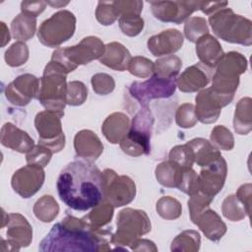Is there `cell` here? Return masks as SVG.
I'll return each instance as SVG.
<instances>
[{"instance_id":"6da1fadb","label":"cell","mask_w":252,"mask_h":252,"mask_svg":"<svg viewBox=\"0 0 252 252\" xmlns=\"http://www.w3.org/2000/svg\"><path fill=\"white\" fill-rule=\"evenodd\" d=\"M56 187L61 201L76 211L93 209L104 199L102 172L88 160L69 162L61 170Z\"/></svg>"},{"instance_id":"7a4b0ae2","label":"cell","mask_w":252,"mask_h":252,"mask_svg":"<svg viewBox=\"0 0 252 252\" xmlns=\"http://www.w3.org/2000/svg\"><path fill=\"white\" fill-rule=\"evenodd\" d=\"M107 236L111 231L92 227L84 218L78 219L67 215L55 223L48 234L39 243L43 252H100L109 251Z\"/></svg>"},{"instance_id":"3957f363","label":"cell","mask_w":252,"mask_h":252,"mask_svg":"<svg viewBox=\"0 0 252 252\" xmlns=\"http://www.w3.org/2000/svg\"><path fill=\"white\" fill-rule=\"evenodd\" d=\"M209 24L213 32L224 41L245 46L252 44L251 21L230 8L224 7L210 15Z\"/></svg>"},{"instance_id":"277c9868","label":"cell","mask_w":252,"mask_h":252,"mask_svg":"<svg viewBox=\"0 0 252 252\" xmlns=\"http://www.w3.org/2000/svg\"><path fill=\"white\" fill-rule=\"evenodd\" d=\"M67 72L57 63L49 61L40 78L38 100L46 110L64 115L67 92Z\"/></svg>"},{"instance_id":"5b68a950","label":"cell","mask_w":252,"mask_h":252,"mask_svg":"<svg viewBox=\"0 0 252 252\" xmlns=\"http://www.w3.org/2000/svg\"><path fill=\"white\" fill-rule=\"evenodd\" d=\"M105 51L102 40L96 36L84 37L78 44L55 49L51 61L59 64L67 73L73 72L79 65H86L99 59Z\"/></svg>"},{"instance_id":"8992f818","label":"cell","mask_w":252,"mask_h":252,"mask_svg":"<svg viewBox=\"0 0 252 252\" xmlns=\"http://www.w3.org/2000/svg\"><path fill=\"white\" fill-rule=\"evenodd\" d=\"M116 225V232L110 237V242L115 245V249L130 247L136 239L152 229L151 220L146 212L132 208H125L119 212Z\"/></svg>"},{"instance_id":"52a82bcc","label":"cell","mask_w":252,"mask_h":252,"mask_svg":"<svg viewBox=\"0 0 252 252\" xmlns=\"http://www.w3.org/2000/svg\"><path fill=\"white\" fill-rule=\"evenodd\" d=\"M154 122L155 119L149 106H140L132 119L128 133L119 143L121 150L132 157L149 155Z\"/></svg>"},{"instance_id":"ba28073f","label":"cell","mask_w":252,"mask_h":252,"mask_svg":"<svg viewBox=\"0 0 252 252\" xmlns=\"http://www.w3.org/2000/svg\"><path fill=\"white\" fill-rule=\"evenodd\" d=\"M75 30V15L68 10H61L41 23L37 31V37L43 45L57 47L71 38Z\"/></svg>"},{"instance_id":"9c48e42d","label":"cell","mask_w":252,"mask_h":252,"mask_svg":"<svg viewBox=\"0 0 252 252\" xmlns=\"http://www.w3.org/2000/svg\"><path fill=\"white\" fill-rule=\"evenodd\" d=\"M176 89V78H161L154 75L145 82H133L128 92L131 96L140 103V106L147 107L152 99L166 98L171 96Z\"/></svg>"},{"instance_id":"30bf717a","label":"cell","mask_w":252,"mask_h":252,"mask_svg":"<svg viewBox=\"0 0 252 252\" xmlns=\"http://www.w3.org/2000/svg\"><path fill=\"white\" fill-rule=\"evenodd\" d=\"M64 115L52 110L40 111L35 115L34 126L39 135L38 144L59 153L65 146V135L62 130L61 117Z\"/></svg>"},{"instance_id":"8fae6325","label":"cell","mask_w":252,"mask_h":252,"mask_svg":"<svg viewBox=\"0 0 252 252\" xmlns=\"http://www.w3.org/2000/svg\"><path fill=\"white\" fill-rule=\"evenodd\" d=\"M104 200L114 208L131 203L136 196L135 182L127 175H118L113 169L106 168L102 171Z\"/></svg>"},{"instance_id":"7c38bea8","label":"cell","mask_w":252,"mask_h":252,"mask_svg":"<svg viewBox=\"0 0 252 252\" xmlns=\"http://www.w3.org/2000/svg\"><path fill=\"white\" fill-rule=\"evenodd\" d=\"M201 1H151L152 13L156 19L164 23L179 25L200 9Z\"/></svg>"},{"instance_id":"4fadbf2b","label":"cell","mask_w":252,"mask_h":252,"mask_svg":"<svg viewBox=\"0 0 252 252\" xmlns=\"http://www.w3.org/2000/svg\"><path fill=\"white\" fill-rule=\"evenodd\" d=\"M7 241L1 238V247L7 246L5 251H19L28 247L32 240V227L28 220L21 214H8Z\"/></svg>"},{"instance_id":"5bb4252c","label":"cell","mask_w":252,"mask_h":252,"mask_svg":"<svg viewBox=\"0 0 252 252\" xmlns=\"http://www.w3.org/2000/svg\"><path fill=\"white\" fill-rule=\"evenodd\" d=\"M44 179L45 173L43 167L35 164H28L14 172L11 185L14 191L22 198H30L41 188Z\"/></svg>"},{"instance_id":"9a60e30c","label":"cell","mask_w":252,"mask_h":252,"mask_svg":"<svg viewBox=\"0 0 252 252\" xmlns=\"http://www.w3.org/2000/svg\"><path fill=\"white\" fill-rule=\"evenodd\" d=\"M39 79L32 74L18 76L5 89L6 98L14 105L25 106L32 98H38Z\"/></svg>"},{"instance_id":"2e32d148","label":"cell","mask_w":252,"mask_h":252,"mask_svg":"<svg viewBox=\"0 0 252 252\" xmlns=\"http://www.w3.org/2000/svg\"><path fill=\"white\" fill-rule=\"evenodd\" d=\"M227 174L225 159L220 157L209 165L203 166L198 175L199 191L210 197H215L223 187Z\"/></svg>"},{"instance_id":"e0dca14e","label":"cell","mask_w":252,"mask_h":252,"mask_svg":"<svg viewBox=\"0 0 252 252\" xmlns=\"http://www.w3.org/2000/svg\"><path fill=\"white\" fill-rule=\"evenodd\" d=\"M214 69L204 65L203 63H196L187 67L181 75L176 79V87L183 93H195L207 87L213 78Z\"/></svg>"},{"instance_id":"ac0fdd59","label":"cell","mask_w":252,"mask_h":252,"mask_svg":"<svg viewBox=\"0 0 252 252\" xmlns=\"http://www.w3.org/2000/svg\"><path fill=\"white\" fill-rule=\"evenodd\" d=\"M195 114L197 119L205 124L215 123L220 115L223 101L210 88L203 89L195 97Z\"/></svg>"},{"instance_id":"d6986e66","label":"cell","mask_w":252,"mask_h":252,"mask_svg":"<svg viewBox=\"0 0 252 252\" xmlns=\"http://www.w3.org/2000/svg\"><path fill=\"white\" fill-rule=\"evenodd\" d=\"M184 37L181 32L176 29H169L151 36L147 46L154 56L170 55L178 51L183 45Z\"/></svg>"},{"instance_id":"ffe728a7","label":"cell","mask_w":252,"mask_h":252,"mask_svg":"<svg viewBox=\"0 0 252 252\" xmlns=\"http://www.w3.org/2000/svg\"><path fill=\"white\" fill-rule=\"evenodd\" d=\"M74 149L77 157L94 162L103 152V145L98 136L92 130L79 131L74 138Z\"/></svg>"},{"instance_id":"44dd1931","label":"cell","mask_w":252,"mask_h":252,"mask_svg":"<svg viewBox=\"0 0 252 252\" xmlns=\"http://www.w3.org/2000/svg\"><path fill=\"white\" fill-rule=\"evenodd\" d=\"M0 141L4 147L22 154H27L34 147L32 138L26 131L21 130L10 122L2 126Z\"/></svg>"},{"instance_id":"7402d4cb","label":"cell","mask_w":252,"mask_h":252,"mask_svg":"<svg viewBox=\"0 0 252 252\" xmlns=\"http://www.w3.org/2000/svg\"><path fill=\"white\" fill-rule=\"evenodd\" d=\"M205 236L212 241H219L226 232V224L212 209H205L193 221Z\"/></svg>"},{"instance_id":"603a6c76","label":"cell","mask_w":252,"mask_h":252,"mask_svg":"<svg viewBox=\"0 0 252 252\" xmlns=\"http://www.w3.org/2000/svg\"><path fill=\"white\" fill-rule=\"evenodd\" d=\"M196 54L201 63L214 69L224 53L219 40L207 33L196 41Z\"/></svg>"},{"instance_id":"cb8c5ba5","label":"cell","mask_w":252,"mask_h":252,"mask_svg":"<svg viewBox=\"0 0 252 252\" xmlns=\"http://www.w3.org/2000/svg\"><path fill=\"white\" fill-rule=\"evenodd\" d=\"M129 128V117L122 112H113L103 121L101 132L109 143L118 144L124 139Z\"/></svg>"},{"instance_id":"d4e9b609","label":"cell","mask_w":252,"mask_h":252,"mask_svg":"<svg viewBox=\"0 0 252 252\" xmlns=\"http://www.w3.org/2000/svg\"><path fill=\"white\" fill-rule=\"evenodd\" d=\"M131 58L129 50L123 44L114 41L105 45V51L98 60L110 69L124 71L127 69Z\"/></svg>"},{"instance_id":"484cf974","label":"cell","mask_w":252,"mask_h":252,"mask_svg":"<svg viewBox=\"0 0 252 252\" xmlns=\"http://www.w3.org/2000/svg\"><path fill=\"white\" fill-rule=\"evenodd\" d=\"M247 65L248 62L244 55L236 51H230L223 54L216 66L215 74L227 78H239L246 71Z\"/></svg>"},{"instance_id":"4316f807","label":"cell","mask_w":252,"mask_h":252,"mask_svg":"<svg viewBox=\"0 0 252 252\" xmlns=\"http://www.w3.org/2000/svg\"><path fill=\"white\" fill-rule=\"evenodd\" d=\"M186 144L191 147L194 154V162L199 166L209 165L221 157L220 150L204 138H194Z\"/></svg>"},{"instance_id":"83f0119b","label":"cell","mask_w":252,"mask_h":252,"mask_svg":"<svg viewBox=\"0 0 252 252\" xmlns=\"http://www.w3.org/2000/svg\"><path fill=\"white\" fill-rule=\"evenodd\" d=\"M184 169L186 168H182L175 162L168 159L157 165L155 169L156 178L158 182L164 187L177 188L180 183Z\"/></svg>"},{"instance_id":"f1b7e54d","label":"cell","mask_w":252,"mask_h":252,"mask_svg":"<svg viewBox=\"0 0 252 252\" xmlns=\"http://www.w3.org/2000/svg\"><path fill=\"white\" fill-rule=\"evenodd\" d=\"M252 99L241 98L236 104L233 116V128L239 135H247L252 130Z\"/></svg>"},{"instance_id":"f546056e","label":"cell","mask_w":252,"mask_h":252,"mask_svg":"<svg viewBox=\"0 0 252 252\" xmlns=\"http://www.w3.org/2000/svg\"><path fill=\"white\" fill-rule=\"evenodd\" d=\"M36 30V19L25 13H20L11 23V31L14 38L19 41L31 39Z\"/></svg>"},{"instance_id":"4dcf8cb0","label":"cell","mask_w":252,"mask_h":252,"mask_svg":"<svg viewBox=\"0 0 252 252\" xmlns=\"http://www.w3.org/2000/svg\"><path fill=\"white\" fill-rule=\"evenodd\" d=\"M114 207L106 200H102L98 205L84 217L86 221L94 228L99 229L108 224L113 217Z\"/></svg>"},{"instance_id":"1f68e13d","label":"cell","mask_w":252,"mask_h":252,"mask_svg":"<svg viewBox=\"0 0 252 252\" xmlns=\"http://www.w3.org/2000/svg\"><path fill=\"white\" fill-rule=\"evenodd\" d=\"M33 214L42 222L52 221L59 213V205L50 195H43L33 205Z\"/></svg>"},{"instance_id":"d6a6232c","label":"cell","mask_w":252,"mask_h":252,"mask_svg":"<svg viewBox=\"0 0 252 252\" xmlns=\"http://www.w3.org/2000/svg\"><path fill=\"white\" fill-rule=\"evenodd\" d=\"M201 237L196 230L188 229L179 233L171 242V251L197 252L200 249Z\"/></svg>"},{"instance_id":"836d02e7","label":"cell","mask_w":252,"mask_h":252,"mask_svg":"<svg viewBox=\"0 0 252 252\" xmlns=\"http://www.w3.org/2000/svg\"><path fill=\"white\" fill-rule=\"evenodd\" d=\"M182 66L181 59L176 55H167L154 62V75L161 78H176Z\"/></svg>"},{"instance_id":"e575fe53","label":"cell","mask_w":252,"mask_h":252,"mask_svg":"<svg viewBox=\"0 0 252 252\" xmlns=\"http://www.w3.org/2000/svg\"><path fill=\"white\" fill-rule=\"evenodd\" d=\"M156 210L158 216L164 220H176L182 214V206L178 200L170 196H163L157 202Z\"/></svg>"},{"instance_id":"d590c367","label":"cell","mask_w":252,"mask_h":252,"mask_svg":"<svg viewBox=\"0 0 252 252\" xmlns=\"http://www.w3.org/2000/svg\"><path fill=\"white\" fill-rule=\"evenodd\" d=\"M221 212L223 217L231 221H239L247 216L244 206L235 195H228L223 200Z\"/></svg>"},{"instance_id":"8d00e7d4","label":"cell","mask_w":252,"mask_h":252,"mask_svg":"<svg viewBox=\"0 0 252 252\" xmlns=\"http://www.w3.org/2000/svg\"><path fill=\"white\" fill-rule=\"evenodd\" d=\"M209 33L208 24L203 17H191L184 25V34L191 42H196L201 36Z\"/></svg>"},{"instance_id":"74e56055","label":"cell","mask_w":252,"mask_h":252,"mask_svg":"<svg viewBox=\"0 0 252 252\" xmlns=\"http://www.w3.org/2000/svg\"><path fill=\"white\" fill-rule=\"evenodd\" d=\"M5 61L11 67H19L29 59V48L24 41L13 43L5 52Z\"/></svg>"},{"instance_id":"f35d334b","label":"cell","mask_w":252,"mask_h":252,"mask_svg":"<svg viewBox=\"0 0 252 252\" xmlns=\"http://www.w3.org/2000/svg\"><path fill=\"white\" fill-rule=\"evenodd\" d=\"M211 143L218 149L230 151L234 147V138L231 132L223 125L215 126L210 135Z\"/></svg>"},{"instance_id":"ab89813d","label":"cell","mask_w":252,"mask_h":252,"mask_svg":"<svg viewBox=\"0 0 252 252\" xmlns=\"http://www.w3.org/2000/svg\"><path fill=\"white\" fill-rule=\"evenodd\" d=\"M88 97V89L81 81H71L67 84L66 103L71 106L82 105Z\"/></svg>"},{"instance_id":"60d3db41","label":"cell","mask_w":252,"mask_h":252,"mask_svg":"<svg viewBox=\"0 0 252 252\" xmlns=\"http://www.w3.org/2000/svg\"><path fill=\"white\" fill-rule=\"evenodd\" d=\"M169 159L182 168H192L194 163V154L188 144L177 145L169 152Z\"/></svg>"},{"instance_id":"b9f144b4","label":"cell","mask_w":252,"mask_h":252,"mask_svg":"<svg viewBox=\"0 0 252 252\" xmlns=\"http://www.w3.org/2000/svg\"><path fill=\"white\" fill-rule=\"evenodd\" d=\"M127 70L138 78H148L154 73V62L143 56H135L131 58Z\"/></svg>"},{"instance_id":"7bdbcfd3","label":"cell","mask_w":252,"mask_h":252,"mask_svg":"<svg viewBox=\"0 0 252 252\" xmlns=\"http://www.w3.org/2000/svg\"><path fill=\"white\" fill-rule=\"evenodd\" d=\"M53 153L47 147L37 144L26 154V160L28 164H35L41 167H45L52 157Z\"/></svg>"},{"instance_id":"ee69618b","label":"cell","mask_w":252,"mask_h":252,"mask_svg":"<svg viewBox=\"0 0 252 252\" xmlns=\"http://www.w3.org/2000/svg\"><path fill=\"white\" fill-rule=\"evenodd\" d=\"M213 200L214 197H210L201 192H197L190 196V199L188 200V209L192 222L205 209L210 207V204L213 202Z\"/></svg>"},{"instance_id":"f6af8a7d","label":"cell","mask_w":252,"mask_h":252,"mask_svg":"<svg viewBox=\"0 0 252 252\" xmlns=\"http://www.w3.org/2000/svg\"><path fill=\"white\" fill-rule=\"evenodd\" d=\"M175 121L181 128H191L195 126L198 121L195 114V106L192 103L181 104L176 110Z\"/></svg>"},{"instance_id":"bcb514c9","label":"cell","mask_w":252,"mask_h":252,"mask_svg":"<svg viewBox=\"0 0 252 252\" xmlns=\"http://www.w3.org/2000/svg\"><path fill=\"white\" fill-rule=\"evenodd\" d=\"M118 23L121 32L128 36H136L144 29V20L137 15L120 17Z\"/></svg>"},{"instance_id":"7dc6e473","label":"cell","mask_w":252,"mask_h":252,"mask_svg":"<svg viewBox=\"0 0 252 252\" xmlns=\"http://www.w3.org/2000/svg\"><path fill=\"white\" fill-rule=\"evenodd\" d=\"M93 90L99 95H106L113 92L115 82L113 78L105 73H97L92 77L91 80Z\"/></svg>"},{"instance_id":"c3c4849f","label":"cell","mask_w":252,"mask_h":252,"mask_svg":"<svg viewBox=\"0 0 252 252\" xmlns=\"http://www.w3.org/2000/svg\"><path fill=\"white\" fill-rule=\"evenodd\" d=\"M95 18L103 26L112 25L118 19L113 1H99L95 10Z\"/></svg>"},{"instance_id":"681fc988","label":"cell","mask_w":252,"mask_h":252,"mask_svg":"<svg viewBox=\"0 0 252 252\" xmlns=\"http://www.w3.org/2000/svg\"><path fill=\"white\" fill-rule=\"evenodd\" d=\"M183 193L191 196L199 191L198 187V174L192 168L183 170L180 183L177 187Z\"/></svg>"},{"instance_id":"f907efd6","label":"cell","mask_w":252,"mask_h":252,"mask_svg":"<svg viewBox=\"0 0 252 252\" xmlns=\"http://www.w3.org/2000/svg\"><path fill=\"white\" fill-rule=\"evenodd\" d=\"M115 12L118 18L124 16H140L143 10V2L139 0L134 1H113Z\"/></svg>"},{"instance_id":"816d5d0a","label":"cell","mask_w":252,"mask_h":252,"mask_svg":"<svg viewBox=\"0 0 252 252\" xmlns=\"http://www.w3.org/2000/svg\"><path fill=\"white\" fill-rule=\"evenodd\" d=\"M235 196L237 197V199L244 206L246 215L248 217H250V213H251V197H252V185H251V183L242 184L238 188Z\"/></svg>"},{"instance_id":"f5cc1de1","label":"cell","mask_w":252,"mask_h":252,"mask_svg":"<svg viewBox=\"0 0 252 252\" xmlns=\"http://www.w3.org/2000/svg\"><path fill=\"white\" fill-rule=\"evenodd\" d=\"M46 5L47 3L44 1H23L21 3V11L22 13L36 18L44 11Z\"/></svg>"},{"instance_id":"db71d44e","label":"cell","mask_w":252,"mask_h":252,"mask_svg":"<svg viewBox=\"0 0 252 252\" xmlns=\"http://www.w3.org/2000/svg\"><path fill=\"white\" fill-rule=\"evenodd\" d=\"M130 248L133 251H154V252L158 251V247L153 241L149 239H140V238L136 239L131 244Z\"/></svg>"},{"instance_id":"11a10c76","label":"cell","mask_w":252,"mask_h":252,"mask_svg":"<svg viewBox=\"0 0 252 252\" xmlns=\"http://www.w3.org/2000/svg\"><path fill=\"white\" fill-rule=\"evenodd\" d=\"M228 3L226 1L223 2H201L200 9L206 15H212L218 10L224 8Z\"/></svg>"},{"instance_id":"9f6ffc18","label":"cell","mask_w":252,"mask_h":252,"mask_svg":"<svg viewBox=\"0 0 252 252\" xmlns=\"http://www.w3.org/2000/svg\"><path fill=\"white\" fill-rule=\"evenodd\" d=\"M1 31H2V42H1V46L4 47L9 41H10V32L8 28L6 27L4 22H1Z\"/></svg>"},{"instance_id":"6f0895ef","label":"cell","mask_w":252,"mask_h":252,"mask_svg":"<svg viewBox=\"0 0 252 252\" xmlns=\"http://www.w3.org/2000/svg\"><path fill=\"white\" fill-rule=\"evenodd\" d=\"M47 3V5H50V6H52V7H55V8H60V7H62V6H66L69 2L67 1V2H62V1H55V2H51V1H49V2H46Z\"/></svg>"}]
</instances>
